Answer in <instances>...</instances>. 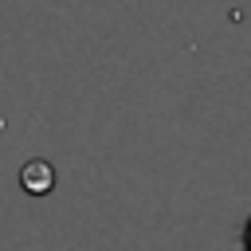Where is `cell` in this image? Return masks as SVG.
<instances>
[{"label":"cell","mask_w":251,"mask_h":251,"mask_svg":"<svg viewBox=\"0 0 251 251\" xmlns=\"http://www.w3.org/2000/svg\"><path fill=\"white\" fill-rule=\"evenodd\" d=\"M20 184H24L31 196H43V192H51V184H55V173H51V165H43V161H31V165H24V173H20Z\"/></svg>","instance_id":"obj_1"},{"label":"cell","mask_w":251,"mask_h":251,"mask_svg":"<svg viewBox=\"0 0 251 251\" xmlns=\"http://www.w3.org/2000/svg\"><path fill=\"white\" fill-rule=\"evenodd\" d=\"M243 251H251V220L243 224Z\"/></svg>","instance_id":"obj_2"}]
</instances>
